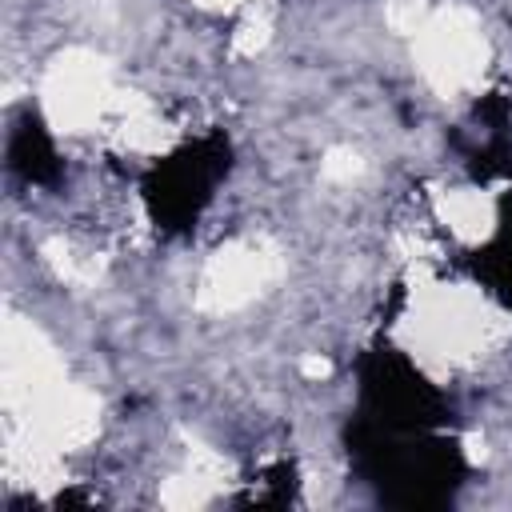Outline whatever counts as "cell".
<instances>
[{"mask_svg": "<svg viewBox=\"0 0 512 512\" xmlns=\"http://www.w3.org/2000/svg\"><path fill=\"white\" fill-rule=\"evenodd\" d=\"M408 332L424 356L460 364V360L480 356L504 332V324L480 292H472L464 284H436L416 296Z\"/></svg>", "mask_w": 512, "mask_h": 512, "instance_id": "6da1fadb", "label": "cell"}, {"mask_svg": "<svg viewBox=\"0 0 512 512\" xmlns=\"http://www.w3.org/2000/svg\"><path fill=\"white\" fill-rule=\"evenodd\" d=\"M412 40H416V68L432 92L460 96L480 84L488 68V40L468 8L448 4L428 12V20L412 32Z\"/></svg>", "mask_w": 512, "mask_h": 512, "instance_id": "7a4b0ae2", "label": "cell"}, {"mask_svg": "<svg viewBox=\"0 0 512 512\" xmlns=\"http://www.w3.org/2000/svg\"><path fill=\"white\" fill-rule=\"evenodd\" d=\"M116 96L120 92L112 84V68L92 48H64L40 80L44 116L60 132H84L100 124L116 108Z\"/></svg>", "mask_w": 512, "mask_h": 512, "instance_id": "3957f363", "label": "cell"}, {"mask_svg": "<svg viewBox=\"0 0 512 512\" xmlns=\"http://www.w3.org/2000/svg\"><path fill=\"white\" fill-rule=\"evenodd\" d=\"M280 276V252L264 240H232L224 244L200 272L196 308L204 312H236L256 300Z\"/></svg>", "mask_w": 512, "mask_h": 512, "instance_id": "277c9868", "label": "cell"}, {"mask_svg": "<svg viewBox=\"0 0 512 512\" xmlns=\"http://www.w3.org/2000/svg\"><path fill=\"white\" fill-rule=\"evenodd\" d=\"M0 344H4V404H8V412H20L32 400H40L44 392H52L56 384H64L60 356L28 320L8 316Z\"/></svg>", "mask_w": 512, "mask_h": 512, "instance_id": "5b68a950", "label": "cell"}, {"mask_svg": "<svg viewBox=\"0 0 512 512\" xmlns=\"http://www.w3.org/2000/svg\"><path fill=\"white\" fill-rule=\"evenodd\" d=\"M436 208H440V220L452 228V236H460L464 244L484 240L496 224V204L480 188H452V192L440 196Z\"/></svg>", "mask_w": 512, "mask_h": 512, "instance_id": "8992f818", "label": "cell"}, {"mask_svg": "<svg viewBox=\"0 0 512 512\" xmlns=\"http://www.w3.org/2000/svg\"><path fill=\"white\" fill-rule=\"evenodd\" d=\"M112 112L120 116V136H124V144H128V148H136V152H156V148H164V144H168V132H164L160 116H156L144 100H136V96H124V92H120Z\"/></svg>", "mask_w": 512, "mask_h": 512, "instance_id": "52a82bcc", "label": "cell"}, {"mask_svg": "<svg viewBox=\"0 0 512 512\" xmlns=\"http://www.w3.org/2000/svg\"><path fill=\"white\" fill-rule=\"evenodd\" d=\"M44 256H48L52 272H56L60 280H68V284H80V288H84V284H92V280L100 276V260L76 252V248L64 244V240H48V244H44Z\"/></svg>", "mask_w": 512, "mask_h": 512, "instance_id": "ba28073f", "label": "cell"}, {"mask_svg": "<svg viewBox=\"0 0 512 512\" xmlns=\"http://www.w3.org/2000/svg\"><path fill=\"white\" fill-rule=\"evenodd\" d=\"M360 172H364V164H360V156H356L352 148H332V152L320 160V176L332 180V184H352Z\"/></svg>", "mask_w": 512, "mask_h": 512, "instance_id": "9c48e42d", "label": "cell"}, {"mask_svg": "<svg viewBox=\"0 0 512 512\" xmlns=\"http://www.w3.org/2000/svg\"><path fill=\"white\" fill-rule=\"evenodd\" d=\"M264 44H268V20L264 16H248L232 36V52L236 56H256Z\"/></svg>", "mask_w": 512, "mask_h": 512, "instance_id": "30bf717a", "label": "cell"}, {"mask_svg": "<svg viewBox=\"0 0 512 512\" xmlns=\"http://www.w3.org/2000/svg\"><path fill=\"white\" fill-rule=\"evenodd\" d=\"M328 372H332V364H328L324 356H304V360H300V376H304V380H324Z\"/></svg>", "mask_w": 512, "mask_h": 512, "instance_id": "8fae6325", "label": "cell"}, {"mask_svg": "<svg viewBox=\"0 0 512 512\" xmlns=\"http://www.w3.org/2000/svg\"><path fill=\"white\" fill-rule=\"evenodd\" d=\"M464 444H468V460H484V440L480 436H468Z\"/></svg>", "mask_w": 512, "mask_h": 512, "instance_id": "7c38bea8", "label": "cell"}, {"mask_svg": "<svg viewBox=\"0 0 512 512\" xmlns=\"http://www.w3.org/2000/svg\"><path fill=\"white\" fill-rule=\"evenodd\" d=\"M196 4H208V8H228V4H240V0H196Z\"/></svg>", "mask_w": 512, "mask_h": 512, "instance_id": "4fadbf2b", "label": "cell"}]
</instances>
